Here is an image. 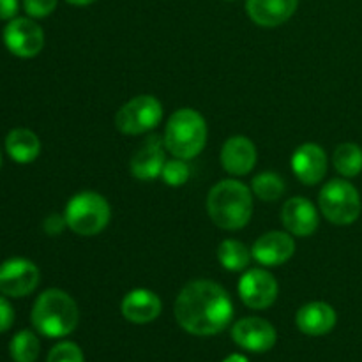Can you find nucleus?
Listing matches in <instances>:
<instances>
[{
	"label": "nucleus",
	"instance_id": "30",
	"mask_svg": "<svg viewBox=\"0 0 362 362\" xmlns=\"http://www.w3.org/2000/svg\"><path fill=\"white\" fill-rule=\"evenodd\" d=\"M18 9H20L18 0H0V20L11 21L13 18H16Z\"/></svg>",
	"mask_w": 362,
	"mask_h": 362
},
{
	"label": "nucleus",
	"instance_id": "28",
	"mask_svg": "<svg viewBox=\"0 0 362 362\" xmlns=\"http://www.w3.org/2000/svg\"><path fill=\"white\" fill-rule=\"evenodd\" d=\"M14 322V310L9 300L0 296V332L9 331Z\"/></svg>",
	"mask_w": 362,
	"mask_h": 362
},
{
	"label": "nucleus",
	"instance_id": "20",
	"mask_svg": "<svg viewBox=\"0 0 362 362\" xmlns=\"http://www.w3.org/2000/svg\"><path fill=\"white\" fill-rule=\"evenodd\" d=\"M6 152L13 161L27 165L41 154V140L34 131L18 127L6 136Z\"/></svg>",
	"mask_w": 362,
	"mask_h": 362
},
{
	"label": "nucleus",
	"instance_id": "15",
	"mask_svg": "<svg viewBox=\"0 0 362 362\" xmlns=\"http://www.w3.org/2000/svg\"><path fill=\"white\" fill-rule=\"evenodd\" d=\"M293 173L304 186H315L327 173V156L317 144H304L292 156Z\"/></svg>",
	"mask_w": 362,
	"mask_h": 362
},
{
	"label": "nucleus",
	"instance_id": "16",
	"mask_svg": "<svg viewBox=\"0 0 362 362\" xmlns=\"http://www.w3.org/2000/svg\"><path fill=\"white\" fill-rule=\"evenodd\" d=\"M221 166L230 175H247L257 165V147L247 136L228 138L221 148Z\"/></svg>",
	"mask_w": 362,
	"mask_h": 362
},
{
	"label": "nucleus",
	"instance_id": "7",
	"mask_svg": "<svg viewBox=\"0 0 362 362\" xmlns=\"http://www.w3.org/2000/svg\"><path fill=\"white\" fill-rule=\"evenodd\" d=\"M163 120V105L154 95H136L120 106L115 115V126L122 134H141L154 129Z\"/></svg>",
	"mask_w": 362,
	"mask_h": 362
},
{
	"label": "nucleus",
	"instance_id": "9",
	"mask_svg": "<svg viewBox=\"0 0 362 362\" xmlns=\"http://www.w3.org/2000/svg\"><path fill=\"white\" fill-rule=\"evenodd\" d=\"M41 272L27 258H9L0 264V293L6 297H27L37 288Z\"/></svg>",
	"mask_w": 362,
	"mask_h": 362
},
{
	"label": "nucleus",
	"instance_id": "32",
	"mask_svg": "<svg viewBox=\"0 0 362 362\" xmlns=\"http://www.w3.org/2000/svg\"><path fill=\"white\" fill-rule=\"evenodd\" d=\"M67 4H71V6H90V4H94L95 0H66Z\"/></svg>",
	"mask_w": 362,
	"mask_h": 362
},
{
	"label": "nucleus",
	"instance_id": "26",
	"mask_svg": "<svg viewBox=\"0 0 362 362\" xmlns=\"http://www.w3.org/2000/svg\"><path fill=\"white\" fill-rule=\"evenodd\" d=\"M46 362H85V359L83 352L76 343L62 341L49 350Z\"/></svg>",
	"mask_w": 362,
	"mask_h": 362
},
{
	"label": "nucleus",
	"instance_id": "31",
	"mask_svg": "<svg viewBox=\"0 0 362 362\" xmlns=\"http://www.w3.org/2000/svg\"><path fill=\"white\" fill-rule=\"evenodd\" d=\"M223 362H250V361H247L244 356H240V354H232L228 359H225Z\"/></svg>",
	"mask_w": 362,
	"mask_h": 362
},
{
	"label": "nucleus",
	"instance_id": "24",
	"mask_svg": "<svg viewBox=\"0 0 362 362\" xmlns=\"http://www.w3.org/2000/svg\"><path fill=\"white\" fill-rule=\"evenodd\" d=\"M251 189H253L255 197H258L264 202H276L283 197L286 186L285 180L274 172H264L258 173L251 182Z\"/></svg>",
	"mask_w": 362,
	"mask_h": 362
},
{
	"label": "nucleus",
	"instance_id": "14",
	"mask_svg": "<svg viewBox=\"0 0 362 362\" xmlns=\"http://www.w3.org/2000/svg\"><path fill=\"white\" fill-rule=\"evenodd\" d=\"M281 221L290 235L308 237L318 228L320 216H318L317 207L310 200L303 197H296L286 200L285 205H283Z\"/></svg>",
	"mask_w": 362,
	"mask_h": 362
},
{
	"label": "nucleus",
	"instance_id": "19",
	"mask_svg": "<svg viewBox=\"0 0 362 362\" xmlns=\"http://www.w3.org/2000/svg\"><path fill=\"white\" fill-rule=\"evenodd\" d=\"M336 311L331 304L327 303H308L297 311L296 324L300 332L308 336H324L334 329Z\"/></svg>",
	"mask_w": 362,
	"mask_h": 362
},
{
	"label": "nucleus",
	"instance_id": "3",
	"mask_svg": "<svg viewBox=\"0 0 362 362\" xmlns=\"http://www.w3.org/2000/svg\"><path fill=\"white\" fill-rule=\"evenodd\" d=\"M80 311L69 293L59 288L45 290L32 308V324L46 338H64L76 329Z\"/></svg>",
	"mask_w": 362,
	"mask_h": 362
},
{
	"label": "nucleus",
	"instance_id": "13",
	"mask_svg": "<svg viewBox=\"0 0 362 362\" xmlns=\"http://www.w3.org/2000/svg\"><path fill=\"white\" fill-rule=\"evenodd\" d=\"M165 140L159 134H152L138 147L131 158V173L138 180H152L161 175L166 163Z\"/></svg>",
	"mask_w": 362,
	"mask_h": 362
},
{
	"label": "nucleus",
	"instance_id": "29",
	"mask_svg": "<svg viewBox=\"0 0 362 362\" xmlns=\"http://www.w3.org/2000/svg\"><path fill=\"white\" fill-rule=\"evenodd\" d=\"M66 226H67L66 218H64V216H59V214L48 216V218L45 219V223H42V228H45V232L52 237L60 235Z\"/></svg>",
	"mask_w": 362,
	"mask_h": 362
},
{
	"label": "nucleus",
	"instance_id": "17",
	"mask_svg": "<svg viewBox=\"0 0 362 362\" xmlns=\"http://www.w3.org/2000/svg\"><path fill=\"white\" fill-rule=\"evenodd\" d=\"M299 0H246V13L258 27L274 28L296 14Z\"/></svg>",
	"mask_w": 362,
	"mask_h": 362
},
{
	"label": "nucleus",
	"instance_id": "1",
	"mask_svg": "<svg viewBox=\"0 0 362 362\" xmlns=\"http://www.w3.org/2000/svg\"><path fill=\"white\" fill-rule=\"evenodd\" d=\"M175 318L189 334L214 336L232 322L233 303L221 285L211 279H194L177 297Z\"/></svg>",
	"mask_w": 362,
	"mask_h": 362
},
{
	"label": "nucleus",
	"instance_id": "22",
	"mask_svg": "<svg viewBox=\"0 0 362 362\" xmlns=\"http://www.w3.org/2000/svg\"><path fill=\"white\" fill-rule=\"evenodd\" d=\"M332 165L346 179L357 177L362 172V148L357 144H341L332 154Z\"/></svg>",
	"mask_w": 362,
	"mask_h": 362
},
{
	"label": "nucleus",
	"instance_id": "8",
	"mask_svg": "<svg viewBox=\"0 0 362 362\" xmlns=\"http://www.w3.org/2000/svg\"><path fill=\"white\" fill-rule=\"evenodd\" d=\"M2 37L6 48L20 59H34L45 46V32L32 18H13Z\"/></svg>",
	"mask_w": 362,
	"mask_h": 362
},
{
	"label": "nucleus",
	"instance_id": "2",
	"mask_svg": "<svg viewBox=\"0 0 362 362\" xmlns=\"http://www.w3.org/2000/svg\"><path fill=\"white\" fill-rule=\"evenodd\" d=\"M207 214L216 226L228 232L244 228L253 216V194L240 180L226 179L207 194Z\"/></svg>",
	"mask_w": 362,
	"mask_h": 362
},
{
	"label": "nucleus",
	"instance_id": "21",
	"mask_svg": "<svg viewBox=\"0 0 362 362\" xmlns=\"http://www.w3.org/2000/svg\"><path fill=\"white\" fill-rule=\"evenodd\" d=\"M251 250L235 239H226L218 247V260L223 269L230 272L246 271L251 262Z\"/></svg>",
	"mask_w": 362,
	"mask_h": 362
},
{
	"label": "nucleus",
	"instance_id": "23",
	"mask_svg": "<svg viewBox=\"0 0 362 362\" xmlns=\"http://www.w3.org/2000/svg\"><path fill=\"white\" fill-rule=\"evenodd\" d=\"M9 352L14 362H34L41 352V343L32 331H20L11 339Z\"/></svg>",
	"mask_w": 362,
	"mask_h": 362
},
{
	"label": "nucleus",
	"instance_id": "10",
	"mask_svg": "<svg viewBox=\"0 0 362 362\" xmlns=\"http://www.w3.org/2000/svg\"><path fill=\"white\" fill-rule=\"evenodd\" d=\"M239 297L251 310H267L278 299V281L267 269H250L239 281Z\"/></svg>",
	"mask_w": 362,
	"mask_h": 362
},
{
	"label": "nucleus",
	"instance_id": "34",
	"mask_svg": "<svg viewBox=\"0 0 362 362\" xmlns=\"http://www.w3.org/2000/svg\"><path fill=\"white\" fill-rule=\"evenodd\" d=\"M226 2H235V0H226Z\"/></svg>",
	"mask_w": 362,
	"mask_h": 362
},
{
	"label": "nucleus",
	"instance_id": "5",
	"mask_svg": "<svg viewBox=\"0 0 362 362\" xmlns=\"http://www.w3.org/2000/svg\"><path fill=\"white\" fill-rule=\"evenodd\" d=\"M67 226L81 237L98 235L108 226L112 209L103 194L94 191H81L74 194L64 211Z\"/></svg>",
	"mask_w": 362,
	"mask_h": 362
},
{
	"label": "nucleus",
	"instance_id": "4",
	"mask_svg": "<svg viewBox=\"0 0 362 362\" xmlns=\"http://www.w3.org/2000/svg\"><path fill=\"white\" fill-rule=\"evenodd\" d=\"M165 147L173 158H197L207 144V122L200 112L193 108H180L170 115L165 127Z\"/></svg>",
	"mask_w": 362,
	"mask_h": 362
},
{
	"label": "nucleus",
	"instance_id": "11",
	"mask_svg": "<svg viewBox=\"0 0 362 362\" xmlns=\"http://www.w3.org/2000/svg\"><path fill=\"white\" fill-rule=\"evenodd\" d=\"M232 339L235 345L247 352L262 354L271 350L276 345V329L267 320L258 317H247L237 322L232 327Z\"/></svg>",
	"mask_w": 362,
	"mask_h": 362
},
{
	"label": "nucleus",
	"instance_id": "33",
	"mask_svg": "<svg viewBox=\"0 0 362 362\" xmlns=\"http://www.w3.org/2000/svg\"><path fill=\"white\" fill-rule=\"evenodd\" d=\"M0 168H2V154H0Z\"/></svg>",
	"mask_w": 362,
	"mask_h": 362
},
{
	"label": "nucleus",
	"instance_id": "25",
	"mask_svg": "<svg viewBox=\"0 0 362 362\" xmlns=\"http://www.w3.org/2000/svg\"><path fill=\"white\" fill-rule=\"evenodd\" d=\"M191 170L189 165L186 163V159H172V161H166L165 166H163L161 172V179L166 186L172 187H179L184 186V184L189 180Z\"/></svg>",
	"mask_w": 362,
	"mask_h": 362
},
{
	"label": "nucleus",
	"instance_id": "6",
	"mask_svg": "<svg viewBox=\"0 0 362 362\" xmlns=\"http://www.w3.org/2000/svg\"><path fill=\"white\" fill-rule=\"evenodd\" d=\"M361 197L356 186L343 179H332L318 194V209L332 225L346 226L361 216Z\"/></svg>",
	"mask_w": 362,
	"mask_h": 362
},
{
	"label": "nucleus",
	"instance_id": "27",
	"mask_svg": "<svg viewBox=\"0 0 362 362\" xmlns=\"http://www.w3.org/2000/svg\"><path fill=\"white\" fill-rule=\"evenodd\" d=\"M57 0H23L25 13L30 18H46L55 11Z\"/></svg>",
	"mask_w": 362,
	"mask_h": 362
},
{
	"label": "nucleus",
	"instance_id": "12",
	"mask_svg": "<svg viewBox=\"0 0 362 362\" xmlns=\"http://www.w3.org/2000/svg\"><path fill=\"white\" fill-rule=\"evenodd\" d=\"M296 253V240L286 232H269L258 237L257 243L253 244L255 260L265 267H278V265L286 264Z\"/></svg>",
	"mask_w": 362,
	"mask_h": 362
},
{
	"label": "nucleus",
	"instance_id": "18",
	"mask_svg": "<svg viewBox=\"0 0 362 362\" xmlns=\"http://www.w3.org/2000/svg\"><path fill=\"white\" fill-rule=\"evenodd\" d=\"M163 304L158 293L147 288L131 290L120 303V313L131 324H148L161 315Z\"/></svg>",
	"mask_w": 362,
	"mask_h": 362
}]
</instances>
